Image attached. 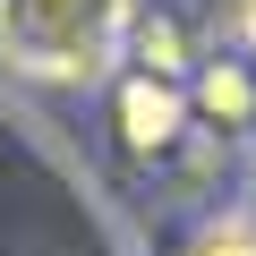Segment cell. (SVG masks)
Returning <instances> with one entry per match:
<instances>
[{"label":"cell","mask_w":256,"mask_h":256,"mask_svg":"<svg viewBox=\"0 0 256 256\" xmlns=\"http://www.w3.org/2000/svg\"><path fill=\"white\" fill-rule=\"evenodd\" d=\"M128 43V0H0V60L43 86L102 77Z\"/></svg>","instance_id":"6da1fadb"},{"label":"cell","mask_w":256,"mask_h":256,"mask_svg":"<svg viewBox=\"0 0 256 256\" xmlns=\"http://www.w3.org/2000/svg\"><path fill=\"white\" fill-rule=\"evenodd\" d=\"M120 128H128V146H171V128H180V86H171L162 68L128 77V86H120Z\"/></svg>","instance_id":"7a4b0ae2"},{"label":"cell","mask_w":256,"mask_h":256,"mask_svg":"<svg viewBox=\"0 0 256 256\" xmlns=\"http://www.w3.org/2000/svg\"><path fill=\"white\" fill-rule=\"evenodd\" d=\"M196 102H205L214 120H248V102H256V94H248V77H239V68H222V60H214V68H205V86H196Z\"/></svg>","instance_id":"3957f363"},{"label":"cell","mask_w":256,"mask_h":256,"mask_svg":"<svg viewBox=\"0 0 256 256\" xmlns=\"http://www.w3.org/2000/svg\"><path fill=\"white\" fill-rule=\"evenodd\" d=\"M196 256H256V239H248V230H230V239H214V248H196Z\"/></svg>","instance_id":"277c9868"},{"label":"cell","mask_w":256,"mask_h":256,"mask_svg":"<svg viewBox=\"0 0 256 256\" xmlns=\"http://www.w3.org/2000/svg\"><path fill=\"white\" fill-rule=\"evenodd\" d=\"M239 26H248V43H256V0H239Z\"/></svg>","instance_id":"5b68a950"}]
</instances>
